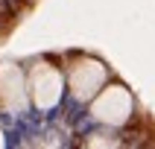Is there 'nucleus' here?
<instances>
[{"instance_id": "nucleus-1", "label": "nucleus", "mask_w": 155, "mask_h": 149, "mask_svg": "<svg viewBox=\"0 0 155 149\" xmlns=\"http://www.w3.org/2000/svg\"><path fill=\"white\" fill-rule=\"evenodd\" d=\"M132 111H135V99H132L129 88H123V85L100 88V94L91 99V117L103 126H111V129L129 123Z\"/></svg>"}, {"instance_id": "nucleus-2", "label": "nucleus", "mask_w": 155, "mask_h": 149, "mask_svg": "<svg viewBox=\"0 0 155 149\" xmlns=\"http://www.w3.org/2000/svg\"><path fill=\"white\" fill-rule=\"evenodd\" d=\"M29 99H32L35 108H41V111H50L56 108L64 94V76L59 73V67H53L50 61H35L32 67H29Z\"/></svg>"}, {"instance_id": "nucleus-3", "label": "nucleus", "mask_w": 155, "mask_h": 149, "mask_svg": "<svg viewBox=\"0 0 155 149\" xmlns=\"http://www.w3.org/2000/svg\"><path fill=\"white\" fill-rule=\"evenodd\" d=\"M103 85H105V64L100 59H91V56L73 59V64L68 70V88L73 94V99L91 102Z\"/></svg>"}, {"instance_id": "nucleus-4", "label": "nucleus", "mask_w": 155, "mask_h": 149, "mask_svg": "<svg viewBox=\"0 0 155 149\" xmlns=\"http://www.w3.org/2000/svg\"><path fill=\"white\" fill-rule=\"evenodd\" d=\"M29 105V88H26L24 70L15 61L0 64V108L9 114H24Z\"/></svg>"}, {"instance_id": "nucleus-5", "label": "nucleus", "mask_w": 155, "mask_h": 149, "mask_svg": "<svg viewBox=\"0 0 155 149\" xmlns=\"http://www.w3.org/2000/svg\"><path fill=\"white\" fill-rule=\"evenodd\" d=\"M3 143H6V140H3V131H0V146H3Z\"/></svg>"}]
</instances>
